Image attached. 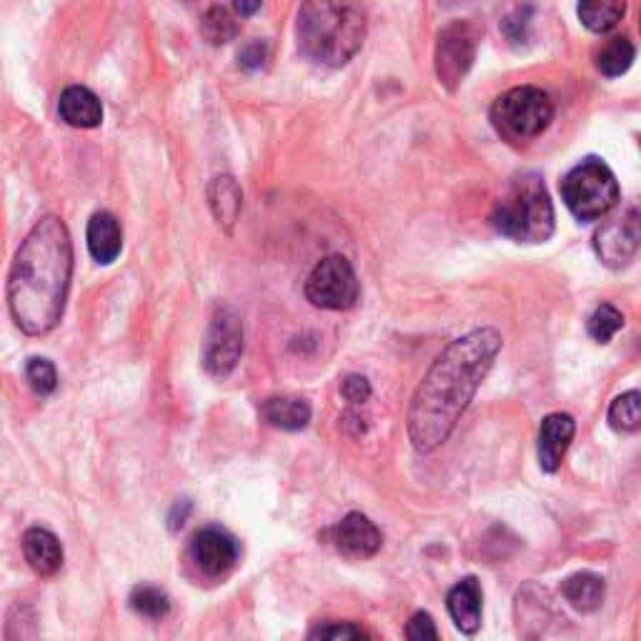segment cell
I'll list each match as a JSON object with an SVG mask.
<instances>
[{
	"mask_svg": "<svg viewBox=\"0 0 641 641\" xmlns=\"http://www.w3.org/2000/svg\"><path fill=\"white\" fill-rule=\"evenodd\" d=\"M359 278L346 256H326L309 274L303 293L316 309L346 311L359 301Z\"/></svg>",
	"mask_w": 641,
	"mask_h": 641,
	"instance_id": "7",
	"label": "cell"
},
{
	"mask_svg": "<svg viewBox=\"0 0 641 641\" xmlns=\"http://www.w3.org/2000/svg\"><path fill=\"white\" fill-rule=\"evenodd\" d=\"M191 509H193V504H191L189 499L176 501V504H173V509H171V513H168V529H171V531H179V529L185 524V519H189Z\"/></svg>",
	"mask_w": 641,
	"mask_h": 641,
	"instance_id": "33",
	"label": "cell"
},
{
	"mask_svg": "<svg viewBox=\"0 0 641 641\" xmlns=\"http://www.w3.org/2000/svg\"><path fill=\"white\" fill-rule=\"evenodd\" d=\"M341 394H343V399L349 401V403H364V401H368V396H371L368 378L366 376H359V374H349V376L343 378V384H341Z\"/></svg>",
	"mask_w": 641,
	"mask_h": 641,
	"instance_id": "30",
	"label": "cell"
},
{
	"mask_svg": "<svg viewBox=\"0 0 641 641\" xmlns=\"http://www.w3.org/2000/svg\"><path fill=\"white\" fill-rule=\"evenodd\" d=\"M621 311L614 309L612 303H602L592 314V318H589V336H592L596 343H609L614 336L621 331Z\"/></svg>",
	"mask_w": 641,
	"mask_h": 641,
	"instance_id": "26",
	"label": "cell"
},
{
	"mask_svg": "<svg viewBox=\"0 0 641 641\" xmlns=\"http://www.w3.org/2000/svg\"><path fill=\"white\" fill-rule=\"evenodd\" d=\"M494 229L517 243H544L554 233V204L539 176L529 173L509 185L492 214Z\"/></svg>",
	"mask_w": 641,
	"mask_h": 641,
	"instance_id": "4",
	"label": "cell"
},
{
	"mask_svg": "<svg viewBox=\"0 0 641 641\" xmlns=\"http://www.w3.org/2000/svg\"><path fill=\"white\" fill-rule=\"evenodd\" d=\"M564 204L579 221H596L619 204L621 191L617 176L598 158H586L573 166L561 183Z\"/></svg>",
	"mask_w": 641,
	"mask_h": 641,
	"instance_id": "5",
	"label": "cell"
},
{
	"mask_svg": "<svg viewBox=\"0 0 641 641\" xmlns=\"http://www.w3.org/2000/svg\"><path fill=\"white\" fill-rule=\"evenodd\" d=\"M527 28H529V21L524 15H511V19L504 21V31L506 36H509L511 44H521V38H527Z\"/></svg>",
	"mask_w": 641,
	"mask_h": 641,
	"instance_id": "32",
	"label": "cell"
},
{
	"mask_svg": "<svg viewBox=\"0 0 641 641\" xmlns=\"http://www.w3.org/2000/svg\"><path fill=\"white\" fill-rule=\"evenodd\" d=\"M324 536L336 552L349 556V559H371V556L382 549L384 542L382 531L376 529L374 521L359 511H351L349 517H343Z\"/></svg>",
	"mask_w": 641,
	"mask_h": 641,
	"instance_id": "12",
	"label": "cell"
},
{
	"mask_svg": "<svg viewBox=\"0 0 641 641\" xmlns=\"http://www.w3.org/2000/svg\"><path fill=\"white\" fill-rule=\"evenodd\" d=\"M201 33H204V38L210 46H223L235 38V33H239V23L233 21V15L226 11V8L216 5L210 8V11L204 15V21H201Z\"/></svg>",
	"mask_w": 641,
	"mask_h": 641,
	"instance_id": "25",
	"label": "cell"
},
{
	"mask_svg": "<svg viewBox=\"0 0 641 641\" xmlns=\"http://www.w3.org/2000/svg\"><path fill=\"white\" fill-rule=\"evenodd\" d=\"M641 249V204H631L594 235V251L609 268L627 266Z\"/></svg>",
	"mask_w": 641,
	"mask_h": 641,
	"instance_id": "10",
	"label": "cell"
},
{
	"mask_svg": "<svg viewBox=\"0 0 641 641\" xmlns=\"http://www.w3.org/2000/svg\"><path fill=\"white\" fill-rule=\"evenodd\" d=\"M261 419L281 432H301L311 421V407L299 396H274L261 403Z\"/></svg>",
	"mask_w": 641,
	"mask_h": 641,
	"instance_id": "19",
	"label": "cell"
},
{
	"mask_svg": "<svg viewBox=\"0 0 641 641\" xmlns=\"http://www.w3.org/2000/svg\"><path fill=\"white\" fill-rule=\"evenodd\" d=\"M627 13V0H579V21L592 33H609Z\"/></svg>",
	"mask_w": 641,
	"mask_h": 641,
	"instance_id": "21",
	"label": "cell"
},
{
	"mask_svg": "<svg viewBox=\"0 0 641 641\" xmlns=\"http://www.w3.org/2000/svg\"><path fill=\"white\" fill-rule=\"evenodd\" d=\"M261 3H264V0H233V8H235V13L243 15V19H249V15L258 11Z\"/></svg>",
	"mask_w": 641,
	"mask_h": 641,
	"instance_id": "34",
	"label": "cell"
},
{
	"mask_svg": "<svg viewBox=\"0 0 641 641\" xmlns=\"http://www.w3.org/2000/svg\"><path fill=\"white\" fill-rule=\"evenodd\" d=\"M554 104L542 88L519 86L506 90L492 106V123L506 141H531L549 129Z\"/></svg>",
	"mask_w": 641,
	"mask_h": 641,
	"instance_id": "6",
	"label": "cell"
},
{
	"mask_svg": "<svg viewBox=\"0 0 641 641\" xmlns=\"http://www.w3.org/2000/svg\"><path fill=\"white\" fill-rule=\"evenodd\" d=\"M639 31H641V23H639Z\"/></svg>",
	"mask_w": 641,
	"mask_h": 641,
	"instance_id": "35",
	"label": "cell"
},
{
	"mask_svg": "<svg viewBox=\"0 0 641 641\" xmlns=\"http://www.w3.org/2000/svg\"><path fill=\"white\" fill-rule=\"evenodd\" d=\"M189 556L198 571L206 577H223L239 561L241 549L235 536L221 527H206L193 534L189 544Z\"/></svg>",
	"mask_w": 641,
	"mask_h": 641,
	"instance_id": "11",
	"label": "cell"
},
{
	"mask_svg": "<svg viewBox=\"0 0 641 641\" xmlns=\"http://www.w3.org/2000/svg\"><path fill=\"white\" fill-rule=\"evenodd\" d=\"M604 579L596 577L592 571H579L571 573V577L561 584V594L567 602L573 606V609L581 614L596 612L598 606L604 602Z\"/></svg>",
	"mask_w": 641,
	"mask_h": 641,
	"instance_id": "20",
	"label": "cell"
},
{
	"mask_svg": "<svg viewBox=\"0 0 641 641\" xmlns=\"http://www.w3.org/2000/svg\"><path fill=\"white\" fill-rule=\"evenodd\" d=\"M301 53L326 69H341L366 38L361 0H303L297 23Z\"/></svg>",
	"mask_w": 641,
	"mask_h": 641,
	"instance_id": "3",
	"label": "cell"
},
{
	"mask_svg": "<svg viewBox=\"0 0 641 641\" xmlns=\"http://www.w3.org/2000/svg\"><path fill=\"white\" fill-rule=\"evenodd\" d=\"M86 241H88V251L90 256L98 261V264H113V261L121 256L123 249V231L121 223L113 214L108 210H100V214H93L88 221V231H86Z\"/></svg>",
	"mask_w": 641,
	"mask_h": 641,
	"instance_id": "17",
	"label": "cell"
},
{
	"mask_svg": "<svg viewBox=\"0 0 641 641\" xmlns=\"http://www.w3.org/2000/svg\"><path fill=\"white\" fill-rule=\"evenodd\" d=\"M208 206L216 223L221 226L226 233H231L243 208L241 189L239 183L233 181V176H216V179L208 183Z\"/></svg>",
	"mask_w": 641,
	"mask_h": 641,
	"instance_id": "18",
	"label": "cell"
},
{
	"mask_svg": "<svg viewBox=\"0 0 641 641\" xmlns=\"http://www.w3.org/2000/svg\"><path fill=\"white\" fill-rule=\"evenodd\" d=\"M23 556L38 577H53L63 567V546L53 531L33 527L23 534Z\"/></svg>",
	"mask_w": 641,
	"mask_h": 641,
	"instance_id": "14",
	"label": "cell"
},
{
	"mask_svg": "<svg viewBox=\"0 0 641 641\" xmlns=\"http://www.w3.org/2000/svg\"><path fill=\"white\" fill-rule=\"evenodd\" d=\"M25 378H28V386L38 396H50L58 386V371L53 366V361L48 359H28V364H25Z\"/></svg>",
	"mask_w": 641,
	"mask_h": 641,
	"instance_id": "27",
	"label": "cell"
},
{
	"mask_svg": "<svg viewBox=\"0 0 641 641\" xmlns=\"http://www.w3.org/2000/svg\"><path fill=\"white\" fill-rule=\"evenodd\" d=\"M504 346L496 328H476L451 341L426 371L409 407L413 449L428 453L442 446L469 409L481 382Z\"/></svg>",
	"mask_w": 641,
	"mask_h": 641,
	"instance_id": "1",
	"label": "cell"
},
{
	"mask_svg": "<svg viewBox=\"0 0 641 641\" xmlns=\"http://www.w3.org/2000/svg\"><path fill=\"white\" fill-rule=\"evenodd\" d=\"M407 639L411 641H436L438 639V629L432 619V614L426 612H416L407 624Z\"/></svg>",
	"mask_w": 641,
	"mask_h": 641,
	"instance_id": "29",
	"label": "cell"
},
{
	"mask_svg": "<svg viewBox=\"0 0 641 641\" xmlns=\"http://www.w3.org/2000/svg\"><path fill=\"white\" fill-rule=\"evenodd\" d=\"M573 434H577V424H573L569 413H549L542 421V428H539V467L546 474L559 471Z\"/></svg>",
	"mask_w": 641,
	"mask_h": 641,
	"instance_id": "13",
	"label": "cell"
},
{
	"mask_svg": "<svg viewBox=\"0 0 641 641\" xmlns=\"http://www.w3.org/2000/svg\"><path fill=\"white\" fill-rule=\"evenodd\" d=\"M634 56H637V50H634V46H631V40L624 38V36H617L602 48V53H598V58H596V65H598V71L606 75V78H619V75H624L631 69Z\"/></svg>",
	"mask_w": 641,
	"mask_h": 641,
	"instance_id": "22",
	"label": "cell"
},
{
	"mask_svg": "<svg viewBox=\"0 0 641 641\" xmlns=\"http://www.w3.org/2000/svg\"><path fill=\"white\" fill-rule=\"evenodd\" d=\"M479 33L467 21H453L438 33L436 78L446 90H457L476 61Z\"/></svg>",
	"mask_w": 641,
	"mask_h": 641,
	"instance_id": "8",
	"label": "cell"
},
{
	"mask_svg": "<svg viewBox=\"0 0 641 641\" xmlns=\"http://www.w3.org/2000/svg\"><path fill=\"white\" fill-rule=\"evenodd\" d=\"M129 606L138 614V617L158 621V619H164L168 612H171V596H168L164 589H158V586L141 584L131 592Z\"/></svg>",
	"mask_w": 641,
	"mask_h": 641,
	"instance_id": "23",
	"label": "cell"
},
{
	"mask_svg": "<svg viewBox=\"0 0 641 641\" xmlns=\"http://www.w3.org/2000/svg\"><path fill=\"white\" fill-rule=\"evenodd\" d=\"M266 58H268V46L264 44V40H253V44H249L239 53L241 69H246V71H258L261 65L266 63Z\"/></svg>",
	"mask_w": 641,
	"mask_h": 641,
	"instance_id": "31",
	"label": "cell"
},
{
	"mask_svg": "<svg viewBox=\"0 0 641 641\" xmlns=\"http://www.w3.org/2000/svg\"><path fill=\"white\" fill-rule=\"evenodd\" d=\"M609 424L617 432H641V391H627L612 401Z\"/></svg>",
	"mask_w": 641,
	"mask_h": 641,
	"instance_id": "24",
	"label": "cell"
},
{
	"mask_svg": "<svg viewBox=\"0 0 641 641\" xmlns=\"http://www.w3.org/2000/svg\"><path fill=\"white\" fill-rule=\"evenodd\" d=\"M58 116L73 129H98L104 121V106L86 86H69L58 98Z\"/></svg>",
	"mask_w": 641,
	"mask_h": 641,
	"instance_id": "16",
	"label": "cell"
},
{
	"mask_svg": "<svg viewBox=\"0 0 641 641\" xmlns=\"http://www.w3.org/2000/svg\"><path fill=\"white\" fill-rule=\"evenodd\" d=\"M484 594H481V584L476 577L461 579L457 586L446 594V609H449L453 624L463 634H476L481 627V604Z\"/></svg>",
	"mask_w": 641,
	"mask_h": 641,
	"instance_id": "15",
	"label": "cell"
},
{
	"mask_svg": "<svg viewBox=\"0 0 641 641\" xmlns=\"http://www.w3.org/2000/svg\"><path fill=\"white\" fill-rule=\"evenodd\" d=\"M371 637L366 629L356 627V624L351 621H328V624H318L309 631V639H366Z\"/></svg>",
	"mask_w": 641,
	"mask_h": 641,
	"instance_id": "28",
	"label": "cell"
},
{
	"mask_svg": "<svg viewBox=\"0 0 641 641\" xmlns=\"http://www.w3.org/2000/svg\"><path fill=\"white\" fill-rule=\"evenodd\" d=\"M71 276V233L58 216H44L25 235L8 276V309L23 334L53 331L65 311Z\"/></svg>",
	"mask_w": 641,
	"mask_h": 641,
	"instance_id": "2",
	"label": "cell"
},
{
	"mask_svg": "<svg viewBox=\"0 0 641 641\" xmlns=\"http://www.w3.org/2000/svg\"><path fill=\"white\" fill-rule=\"evenodd\" d=\"M243 353V324L231 306H216L204 341V368L210 376L226 378L241 361Z\"/></svg>",
	"mask_w": 641,
	"mask_h": 641,
	"instance_id": "9",
	"label": "cell"
}]
</instances>
